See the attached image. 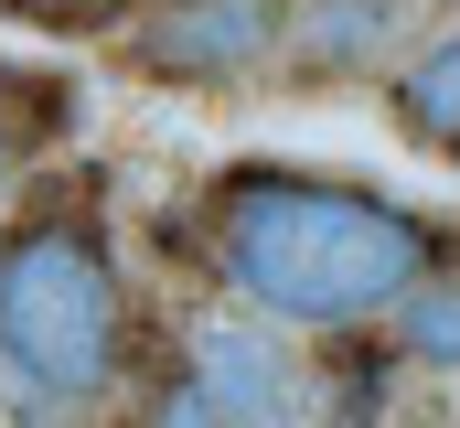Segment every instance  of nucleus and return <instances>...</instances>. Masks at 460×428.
<instances>
[{"label":"nucleus","instance_id":"1","mask_svg":"<svg viewBox=\"0 0 460 428\" xmlns=\"http://www.w3.org/2000/svg\"><path fill=\"white\" fill-rule=\"evenodd\" d=\"M215 268L235 279V300H257L289 332H353L375 311H407L439 279V236L429 214L364 183L246 161L215 183Z\"/></svg>","mask_w":460,"mask_h":428},{"label":"nucleus","instance_id":"2","mask_svg":"<svg viewBox=\"0 0 460 428\" xmlns=\"http://www.w3.org/2000/svg\"><path fill=\"white\" fill-rule=\"evenodd\" d=\"M0 364L43 397H97L118 375V268L97 225L43 214L0 236Z\"/></svg>","mask_w":460,"mask_h":428},{"label":"nucleus","instance_id":"3","mask_svg":"<svg viewBox=\"0 0 460 428\" xmlns=\"http://www.w3.org/2000/svg\"><path fill=\"white\" fill-rule=\"evenodd\" d=\"M279 43H289V11H279V0H161V11L128 22V65L161 76V86H226V76H257Z\"/></svg>","mask_w":460,"mask_h":428},{"label":"nucleus","instance_id":"4","mask_svg":"<svg viewBox=\"0 0 460 428\" xmlns=\"http://www.w3.org/2000/svg\"><path fill=\"white\" fill-rule=\"evenodd\" d=\"M193 386L226 407L235 428H300V375H289V353L268 343V332H246V321H193Z\"/></svg>","mask_w":460,"mask_h":428},{"label":"nucleus","instance_id":"5","mask_svg":"<svg viewBox=\"0 0 460 428\" xmlns=\"http://www.w3.org/2000/svg\"><path fill=\"white\" fill-rule=\"evenodd\" d=\"M396 43V0H300L289 11V65L300 76H353Z\"/></svg>","mask_w":460,"mask_h":428},{"label":"nucleus","instance_id":"6","mask_svg":"<svg viewBox=\"0 0 460 428\" xmlns=\"http://www.w3.org/2000/svg\"><path fill=\"white\" fill-rule=\"evenodd\" d=\"M385 107H396V129H407L418 150H460V22H439V32L396 65Z\"/></svg>","mask_w":460,"mask_h":428},{"label":"nucleus","instance_id":"7","mask_svg":"<svg viewBox=\"0 0 460 428\" xmlns=\"http://www.w3.org/2000/svg\"><path fill=\"white\" fill-rule=\"evenodd\" d=\"M396 353L429 364V375H460V279H429V290L396 311Z\"/></svg>","mask_w":460,"mask_h":428},{"label":"nucleus","instance_id":"8","mask_svg":"<svg viewBox=\"0 0 460 428\" xmlns=\"http://www.w3.org/2000/svg\"><path fill=\"white\" fill-rule=\"evenodd\" d=\"M32 32H86V22H118V11H161V0H11Z\"/></svg>","mask_w":460,"mask_h":428},{"label":"nucleus","instance_id":"9","mask_svg":"<svg viewBox=\"0 0 460 428\" xmlns=\"http://www.w3.org/2000/svg\"><path fill=\"white\" fill-rule=\"evenodd\" d=\"M150 428H235V418L193 386V375H182V386H161V397H150Z\"/></svg>","mask_w":460,"mask_h":428},{"label":"nucleus","instance_id":"10","mask_svg":"<svg viewBox=\"0 0 460 428\" xmlns=\"http://www.w3.org/2000/svg\"><path fill=\"white\" fill-rule=\"evenodd\" d=\"M11 193H22V129L0 118V225H11Z\"/></svg>","mask_w":460,"mask_h":428}]
</instances>
